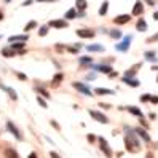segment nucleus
I'll use <instances>...</instances> for the list:
<instances>
[{
  "label": "nucleus",
  "instance_id": "5701e85b",
  "mask_svg": "<svg viewBox=\"0 0 158 158\" xmlns=\"http://www.w3.org/2000/svg\"><path fill=\"white\" fill-rule=\"evenodd\" d=\"M35 26H37V23H35V21H31V23H27V26H26V32H27V31H31V29H34Z\"/></svg>",
  "mask_w": 158,
  "mask_h": 158
},
{
  "label": "nucleus",
  "instance_id": "f8f14e48",
  "mask_svg": "<svg viewBox=\"0 0 158 158\" xmlns=\"http://www.w3.org/2000/svg\"><path fill=\"white\" fill-rule=\"evenodd\" d=\"M5 155H6V158H18V152L13 150V148H6Z\"/></svg>",
  "mask_w": 158,
  "mask_h": 158
},
{
  "label": "nucleus",
  "instance_id": "cd10ccee",
  "mask_svg": "<svg viewBox=\"0 0 158 158\" xmlns=\"http://www.w3.org/2000/svg\"><path fill=\"white\" fill-rule=\"evenodd\" d=\"M37 101H39V104H40L42 107H45V109H46V107H48V106H46V102H45V101H43L42 98H39V99H37Z\"/></svg>",
  "mask_w": 158,
  "mask_h": 158
},
{
  "label": "nucleus",
  "instance_id": "c85d7f7f",
  "mask_svg": "<svg viewBox=\"0 0 158 158\" xmlns=\"http://www.w3.org/2000/svg\"><path fill=\"white\" fill-rule=\"evenodd\" d=\"M99 70H102V72H110V67H109V66H101Z\"/></svg>",
  "mask_w": 158,
  "mask_h": 158
},
{
  "label": "nucleus",
  "instance_id": "c03bdc74",
  "mask_svg": "<svg viewBox=\"0 0 158 158\" xmlns=\"http://www.w3.org/2000/svg\"><path fill=\"white\" fill-rule=\"evenodd\" d=\"M6 2H10V0H6Z\"/></svg>",
  "mask_w": 158,
  "mask_h": 158
},
{
  "label": "nucleus",
  "instance_id": "423d86ee",
  "mask_svg": "<svg viewBox=\"0 0 158 158\" xmlns=\"http://www.w3.org/2000/svg\"><path fill=\"white\" fill-rule=\"evenodd\" d=\"M73 86H75V88H77V89H78L80 93H83V94H86V96H91V91H89V89H88V88H86L85 85H81V83H77V81H75V83H73Z\"/></svg>",
  "mask_w": 158,
  "mask_h": 158
},
{
  "label": "nucleus",
  "instance_id": "ddd939ff",
  "mask_svg": "<svg viewBox=\"0 0 158 158\" xmlns=\"http://www.w3.org/2000/svg\"><path fill=\"white\" fill-rule=\"evenodd\" d=\"M8 128H10V131H11V133H13V134H15L18 139H21V134H19V131H18V129L15 128V125H13L11 122H8Z\"/></svg>",
  "mask_w": 158,
  "mask_h": 158
},
{
  "label": "nucleus",
  "instance_id": "58836bf2",
  "mask_svg": "<svg viewBox=\"0 0 158 158\" xmlns=\"http://www.w3.org/2000/svg\"><path fill=\"white\" fill-rule=\"evenodd\" d=\"M37 2H56V0H37Z\"/></svg>",
  "mask_w": 158,
  "mask_h": 158
},
{
  "label": "nucleus",
  "instance_id": "4468645a",
  "mask_svg": "<svg viewBox=\"0 0 158 158\" xmlns=\"http://www.w3.org/2000/svg\"><path fill=\"white\" fill-rule=\"evenodd\" d=\"M128 112H131L133 115H136V117H142V112H141V110H139L137 107H128Z\"/></svg>",
  "mask_w": 158,
  "mask_h": 158
},
{
  "label": "nucleus",
  "instance_id": "0eeeda50",
  "mask_svg": "<svg viewBox=\"0 0 158 158\" xmlns=\"http://www.w3.org/2000/svg\"><path fill=\"white\" fill-rule=\"evenodd\" d=\"M142 11H144V5H142V2H136V5H134V8H133V15L139 16V15H142Z\"/></svg>",
  "mask_w": 158,
  "mask_h": 158
},
{
  "label": "nucleus",
  "instance_id": "9d476101",
  "mask_svg": "<svg viewBox=\"0 0 158 158\" xmlns=\"http://www.w3.org/2000/svg\"><path fill=\"white\" fill-rule=\"evenodd\" d=\"M129 42H131V37H126V39H125V42H123L122 45H118L117 48H118L120 51H125V50L128 48V45H129Z\"/></svg>",
  "mask_w": 158,
  "mask_h": 158
},
{
  "label": "nucleus",
  "instance_id": "a19ab883",
  "mask_svg": "<svg viewBox=\"0 0 158 158\" xmlns=\"http://www.w3.org/2000/svg\"><path fill=\"white\" fill-rule=\"evenodd\" d=\"M153 19H156V21H158V13H155V15H153Z\"/></svg>",
  "mask_w": 158,
  "mask_h": 158
},
{
  "label": "nucleus",
  "instance_id": "a211bd4d",
  "mask_svg": "<svg viewBox=\"0 0 158 158\" xmlns=\"http://www.w3.org/2000/svg\"><path fill=\"white\" fill-rule=\"evenodd\" d=\"M77 8L78 10H85L86 8V0H77Z\"/></svg>",
  "mask_w": 158,
  "mask_h": 158
},
{
  "label": "nucleus",
  "instance_id": "7ed1b4c3",
  "mask_svg": "<svg viewBox=\"0 0 158 158\" xmlns=\"http://www.w3.org/2000/svg\"><path fill=\"white\" fill-rule=\"evenodd\" d=\"M99 144H101L102 152H104L107 156H110V155H112V150H110V147H109V144H107V141H106L104 137H99Z\"/></svg>",
  "mask_w": 158,
  "mask_h": 158
},
{
  "label": "nucleus",
  "instance_id": "f704fd0d",
  "mask_svg": "<svg viewBox=\"0 0 158 158\" xmlns=\"http://www.w3.org/2000/svg\"><path fill=\"white\" fill-rule=\"evenodd\" d=\"M94 139H96V137L93 136V134H88V141H89V142H93V141H94Z\"/></svg>",
  "mask_w": 158,
  "mask_h": 158
},
{
  "label": "nucleus",
  "instance_id": "2eb2a0df",
  "mask_svg": "<svg viewBox=\"0 0 158 158\" xmlns=\"http://www.w3.org/2000/svg\"><path fill=\"white\" fill-rule=\"evenodd\" d=\"M137 134H139V136H141V137L144 139V141H147V142H148V141H150V136H148V134H147V133L144 131V129H137Z\"/></svg>",
  "mask_w": 158,
  "mask_h": 158
},
{
  "label": "nucleus",
  "instance_id": "412c9836",
  "mask_svg": "<svg viewBox=\"0 0 158 158\" xmlns=\"http://www.w3.org/2000/svg\"><path fill=\"white\" fill-rule=\"evenodd\" d=\"M125 81H126V83H129L131 86H137V85H139V81H137V80H129L128 77H125Z\"/></svg>",
  "mask_w": 158,
  "mask_h": 158
},
{
  "label": "nucleus",
  "instance_id": "20e7f679",
  "mask_svg": "<svg viewBox=\"0 0 158 158\" xmlns=\"http://www.w3.org/2000/svg\"><path fill=\"white\" fill-rule=\"evenodd\" d=\"M77 35L81 37V39H91V37H94V31H91V29H80V31H77Z\"/></svg>",
  "mask_w": 158,
  "mask_h": 158
},
{
  "label": "nucleus",
  "instance_id": "4be33fe9",
  "mask_svg": "<svg viewBox=\"0 0 158 158\" xmlns=\"http://www.w3.org/2000/svg\"><path fill=\"white\" fill-rule=\"evenodd\" d=\"M66 16H67V19H73V18L77 16V13H75V10H69Z\"/></svg>",
  "mask_w": 158,
  "mask_h": 158
},
{
  "label": "nucleus",
  "instance_id": "473e14b6",
  "mask_svg": "<svg viewBox=\"0 0 158 158\" xmlns=\"http://www.w3.org/2000/svg\"><path fill=\"white\" fill-rule=\"evenodd\" d=\"M150 101L153 102V104H158V96H150Z\"/></svg>",
  "mask_w": 158,
  "mask_h": 158
},
{
  "label": "nucleus",
  "instance_id": "c9c22d12",
  "mask_svg": "<svg viewBox=\"0 0 158 158\" xmlns=\"http://www.w3.org/2000/svg\"><path fill=\"white\" fill-rule=\"evenodd\" d=\"M18 77H19L21 80H26V75H24V73H18Z\"/></svg>",
  "mask_w": 158,
  "mask_h": 158
},
{
  "label": "nucleus",
  "instance_id": "bb28decb",
  "mask_svg": "<svg viewBox=\"0 0 158 158\" xmlns=\"http://www.w3.org/2000/svg\"><path fill=\"white\" fill-rule=\"evenodd\" d=\"M156 40H158V34H155L153 37H150V39H148L147 42H148V43H152V42H156Z\"/></svg>",
  "mask_w": 158,
  "mask_h": 158
},
{
  "label": "nucleus",
  "instance_id": "aec40b11",
  "mask_svg": "<svg viewBox=\"0 0 158 158\" xmlns=\"http://www.w3.org/2000/svg\"><path fill=\"white\" fill-rule=\"evenodd\" d=\"M2 54H3V56H6V58H11V56H15V53H13L11 50H8V48L2 50Z\"/></svg>",
  "mask_w": 158,
  "mask_h": 158
},
{
  "label": "nucleus",
  "instance_id": "dca6fc26",
  "mask_svg": "<svg viewBox=\"0 0 158 158\" xmlns=\"http://www.w3.org/2000/svg\"><path fill=\"white\" fill-rule=\"evenodd\" d=\"M88 51H104V48H102V46L101 45H89L88 46Z\"/></svg>",
  "mask_w": 158,
  "mask_h": 158
},
{
  "label": "nucleus",
  "instance_id": "39448f33",
  "mask_svg": "<svg viewBox=\"0 0 158 158\" xmlns=\"http://www.w3.org/2000/svg\"><path fill=\"white\" fill-rule=\"evenodd\" d=\"M51 27H56V29H62V27H67V23L64 21V19H53L50 23Z\"/></svg>",
  "mask_w": 158,
  "mask_h": 158
},
{
  "label": "nucleus",
  "instance_id": "4c0bfd02",
  "mask_svg": "<svg viewBox=\"0 0 158 158\" xmlns=\"http://www.w3.org/2000/svg\"><path fill=\"white\" fill-rule=\"evenodd\" d=\"M62 78V75H61V73H58V75H56V81H59Z\"/></svg>",
  "mask_w": 158,
  "mask_h": 158
},
{
  "label": "nucleus",
  "instance_id": "b1692460",
  "mask_svg": "<svg viewBox=\"0 0 158 158\" xmlns=\"http://www.w3.org/2000/svg\"><path fill=\"white\" fill-rule=\"evenodd\" d=\"M110 35H112L114 39H120V37H122V32L120 31H110Z\"/></svg>",
  "mask_w": 158,
  "mask_h": 158
},
{
  "label": "nucleus",
  "instance_id": "7c9ffc66",
  "mask_svg": "<svg viewBox=\"0 0 158 158\" xmlns=\"http://www.w3.org/2000/svg\"><path fill=\"white\" fill-rule=\"evenodd\" d=\"M80 62H83V64H86V62H91V58H81V59H80Z\"/></svg>",
  "mask_w": 158,
  "mask_h": 158
},
{
  "label": "nucleus",
  "instance_id": "c756f323",
  "mask_svg": "<svg viewBox=\"0 0 158 158\" xmlns=\"http://www.w3.org/2000/svg\"><path fill=\"white\" fill-rule=\"evenodd\" d=\"M46 32H48V27H42L40 29V35H46Z\"/></svg>",
  "mask_w": 158,
  "mask_h": 158
},
{
  "label": "nucleus",
  "instance_id": "79ce46f5",
  "mask_svg": "<svg viewBox=\"0 0 158 158\" xmlns=\"http://www.w3.org/2000/svg\"><path fill=\"white\" fill-rule=\"evenodd\" d=\"M2 18H3V15H2V13H0V19H2Z\"/></svg>",
  "mask_w": 158,
  "mask_h": 158
},
{
  "label": "nucleus",
  "instance_id": "37998d69",
  "mask_svg": "<svg viewBox=\"0 0 158 158\" xmlns=\"http://www.w3.org/2000/svg\"><path fill=\"white\" fill-rule=\"evenodd\" d=\"M31 158H37V156H35V155H31Z\"/></svg>",
  "mask_w": 158,
  "mask_h": 158
},
{
  "label": "nucleus",
  "instance_id": "6ab92c4d",
  "mask_svg": "<svg viewBox=\"0 0 158 158\" xmlns=\"http://www.w3.org/2000/svg\"><path fill=\"white\" fill-rule=\"evenodd\" d=\"M107 8H109V2H104V3H102V6H101V10H99V15L104 16L106 11H107Z\"/></svg>",
  "mask_w": 158,
  "mask_h": 158
},
{
  "label": "nucleus",
  "instance_id": "f3484780",
  "mask_svg": "<svg viewBox=\"0 0 158 158\" xmlns=\"http://www.w3.org/2000/svg\"><path fill=\"white\" fill-rule=\"evenodd\" d=\"M96 93H98V94H114L112 89H106V88H98Z\"/></svg>",
  "mask_w": 158,
  "mask_h": 158
},
{
  "label": "nucleus",
  "instance_id": "1a4fd4ad",
  "mask_svg": "<svg viewBox=\"0 0 158 158\" xmlns=\"http://www.w3.org/2000/svg\"><path fill=\"white\" fill-rule=\"evenodd\" d=\"M29 37L27 35H13V37H10V42L11 43H15V42H26Z\"/></svg>",
  "mask_w": 158,
  "mask_h": 158
},
{
  "label": "nucleus",
  "instance_id": "6e6552de",
  "mask_svg": "<svg viewBox=\"0 0 158 158\" xmlns=\"http://www.w3.org/2000/svg\"><path fill=\"white\" fill-rule=\"evenodd\" d=\"M115 24H126L129 21V15H122V16H117L115 18Z\"/></svg>",
  "mask_w": 158,
  "mask_h": 158
},
{
  "label": "nucleus",
  "instance_id": "e433bc0d",
  "mask_svg": "<svg viewBox=\"0 0 158 158\" xmlns=\"http://www.w3.org/2000/svg\"><path fill=\"white\" fill-rule=\"evenodd\" d=\"M37 91H42V93H43V94H45V96H48V93H46V91H45L43 88H39V89H37Z\"/></svg>",
  "mask_w": 158,
  "mask_h": 158
},
{
  "label": "nucleus",
  "instance_id": "a878e982",
  "mask_svg": "<svg viewBox=\"0 0 158 158\" xmlns=\"http://www.w3.org/2000/svg\"><path fill=\"white\" fill-rule=\"evenodd\" d=\"M23 46H24L23 43H16V42L13 43V48H15V50H23Z\"/></svg>",
  "mask_w": 158,
  "mask_h": 158
},
{
  "label": "nucleus",
  "instance_id": "2f4dec72",
  "mask_svg": "<svg viewBox=\"0 0 158 158\" xmlns=\"http://www.w3.org/2000/svg\"><path fill=\"white\" fill-rule=\"evenodd\" d=\"M141 101H150V96H148V94H144V96H141Z\"/></svg>",
  "mask_w": 158,
  "mask_h": 158
},
{
  "label": "nucleus",
  "instance_id": "393cba45",
  "mask_svg": "<svg viewBox=\"0 0 158 158\" xmlns=\"http://www.w3.org/2000/svg\"><path fill=\"white\" fill-rule=\"evenodd\" d=\"M137 69H139V66H136V67H133L131 70H128V72H126V77H131V75H134V73L137 72Z\"/></svg>",
  "mask_w": 158,
  "mask_h": 158
},
{
  "label": "nucleus",
  "instance_id": "a18cd8bd",
  "mask_svg": "<svg viewBox=\"0 0 158 158\" xmlns=\"http://www.w3.org/2000/svg\"><path fill=\"white\" fill-rule=\"evenodd\" d=\"M156 81H158V78H156Z\"/></svg>",
  "mask_w": 158,
  "mask_h": 158
},
{
  "label": "nucleus",
  "instance_id": "ea45409f",
  "mask_svg": "<svg viewBox=\"0 0 158 158\" xmlns=\"http://www.w3.org/2000/svg\"><path fill=\"white\" fill-rule=\"evenodd\" d=\"M31 2H32V0H26V2H24V3H23V5H24V6H26V5H29V3H31Z\"/></svg>",
  "mask_w": 158,
  "mask_h": 158
},
{
  "label": "nucleus",
  "instance_id": "f03ea898",
  "mask_svg": "<svg viewBox=\"0 0 158 158\" xmlns=\"http://www.w3.org/2000/svg\"><path fill=\"white\" fill-rule=\"evenodd\" d=\"M89 115H91V118H94L99 123H107L109 122V118L106 115H102L101 112H96V110H89Z\"/></svg>",
  "mask_w": 158,
  "mask_h": 158
},
{
  "label": "nucleus",
  "instance_id": "f257e3e1",
  "mask_svg": "<svg viewBox=\"0 0 158 158\" xmlns=\"http://www.w3.org/2000/svg\"><path fill=\"white\" fill-rule=\"evenodd\" d=\"M125 145L129 152H137L139 148H141V145H139V141L136 139V136L133 133H128L126 137H125Z\"/></svg>",
  "mask_w": 158,
  "mask_h": 158
},
{
  "label": "nucleus",
  "instance_id": "72a5a7b5",
  "mask_svg": "<svg viewBox=\"0 0 158 158\" xmlns=\"http://www.w3.org/2000/svg\"><path fill=\"white\" fill-rule=\"evenodd\" d=\"M50 156H51V158H61V156H59L56 152H51V153H50Z\"/></svg>",
  "mask_w": 158,
  "mask_h": 158
},
{
  "label": "nucleus",
  "instance_id": "9b49d317",
  "mask_svg": "<svg viewBox=\"0 0 158 158\" xmlns=\"http://www.w3.org/2000/svg\"><path fill=\"white\" fill-rule=\"evenodd\" d=\"M137 31H139V32L147 31V23H145L144 19H139V21H137Z\"/></svg>",
  "mask_w": 158,
  "mask_h": 158
}]
</instances>
